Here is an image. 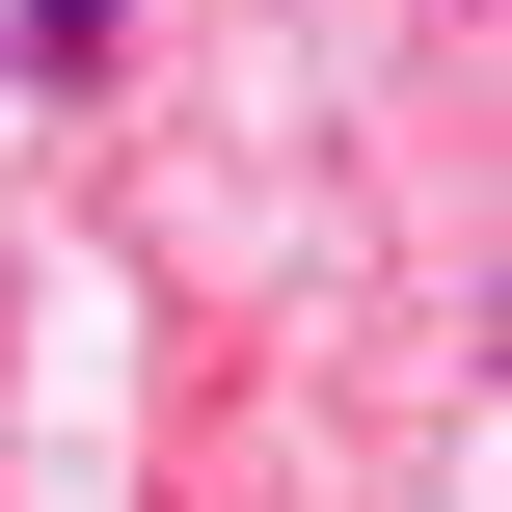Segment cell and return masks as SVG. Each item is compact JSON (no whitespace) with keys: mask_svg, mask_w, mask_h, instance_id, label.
Instances as JSON below:
<instances>
[{"mask_svg":"<svg viewBox=\"0 0 512 512\" xmlns=\"http://www.w3.org/2000/svg\"><path fill=\"white\" fill-rule=\"evenodd\" d=\"M108 27H135V0H27V81H81V54H108Z\"/></svg>","mask_w":512,"mask_h":512,"instance_id":"1","label":"cell"}]
</instances>
